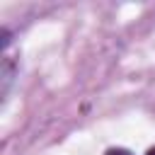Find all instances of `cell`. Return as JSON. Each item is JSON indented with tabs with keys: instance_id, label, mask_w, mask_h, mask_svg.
Returning a JSON list of instances; mask_svg holds the SVG:
<instances>
[{
	"instance_id": "cell-1",
	"label": "cell",
	"mask_w": 155,
	"mask_h": 155,
	"mask_svg": "<svg viewBox=\"0 0 155 155\" xmlns=\"http://www.w3.org/2000/svg\"><path fill=\"white\" fill-rule=\"evenodd\" d=\"M104 155H131L128 150H124V148H111V150H107Z\"/></svg>"
},
{
	"instance_id": "cell-2",
	"label": "cell",
	"mask_w": 155,
	"mask_h": 155,
	"mask_svg": "<svg viewBox=\"0 0 155 155\" xmlns=\"http://www.w3.org/2000/svg\"><path fill=\"white\" fill-rule=\"evenodd\" d=\"M145 155H155V145H153V148H150V150H148Z\"/></svg>"
}]
</instances>
